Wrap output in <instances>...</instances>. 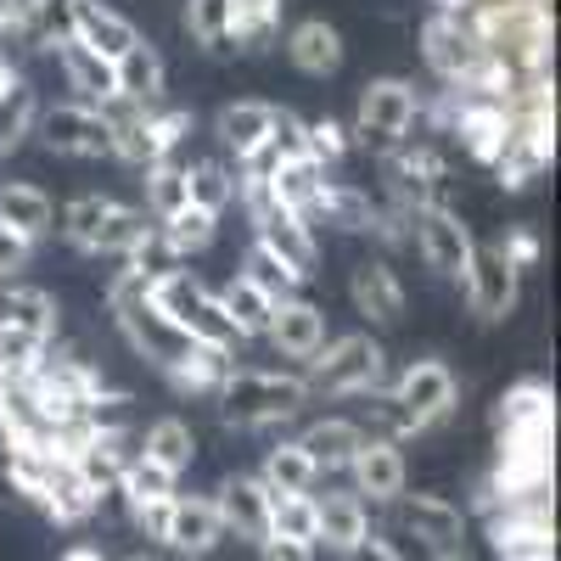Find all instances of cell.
<instances>
[{"mask_svg":"<svg viewBox=\"0 0 561 561\" xmlns=\"http://www.w3.org/2000/svg\"><path fill=\"white\" fill-rule=\"evenodd\" d=\"M219 421L237 433H259L275 421H293L309 404V382L298 370H259V365H237L219 388Z\"/></svg>","mask_w":561,"mask_h":561,"instance_id":"1","label":"cell"},{"mask_svg":"<svg viewBox=\"0 0 561 561\" xmlns=\"http://www.w3.org/2000/svg\"><path fill=\"white\" fill-rule=\"evenodd\" d=\"M309 399H370L388 388V354L370 332L325 337V348L304 365Z\"/></svg>","mask_w":561,"mask_h":561,"instance_id":"2","label":"cell"},{"mask_svg":"<svg viewBox=\"0 0 561 561\" xmlns=\"http://www.w3.org/2000/svg\"><path fill=\"white\" fill-rule=\"evenodd\" d=\"M147 304L174 325V332H185L197 348H237L242 337H237V325H230L225 314H219V298H214V287L208 280H197L192 270H169V275H158V280H147Z\"/></svg>","mask_w":561,"mask_h":561,"instance_id":"3","label":"cell"},{"mask_svg":"<svg viewBox=\"0 0 561 561\" xmlns=\"http://www.w3.org/2000/svg\"><path fill=\"white\" fill-rule=\"evenodd\" d=\"M415 113H421V96H415L410 79H370L359 90V118H354L348 140L365 147V152H377V158H388L399 140H410Z\"/></svg>","mask_w":561,"mask_h":561,"instance_id":"4","label":"cell"},{"mask_svg":"<svg viewBox=\"0 0 561 561\" xmlns=\"http://www.w3.org/2000/svg\"><path fill=\"white\" fill-rule=\"evenodd\" d=\"M393 404L404 410L410 433H438L444 421L455 415V399H460V382L444 359H410L399 377L388 382Z\"/></svg>","mask_w":561,"mask_h":561,"instance_id":"5","label":"cell"},{"mask_svg":"<svg viewBox=\"0 0 561 561\" xmlns=\"http://www.w3.org/2000/svg\"><path fill=\"white\" fill-rule=\"evenodd\" d=\"M410 242H415L421 264H427L433 275H444V280H460V275H466V264H472V253H478L472 230H466V225H460V214H449L444 203L410 214Z\"/></svg>","mask_w":561,"mask_h":561,"instance_id":"6","label":"cell"},{"mask_svg":"<svg viewBox=\"0 0 561 561\" xmlns=\"http://www.w3.org/2000/svg\"><path fill=\"white\" fill-rule=\"evenodd\" d=\"M34 135L51 147L57 158H113V129L96 107L84 102H57V107H39Z\"/></svg>","mask_w":561,"mask_h":561,"instance_id":"7","label":"cell"},{"mask_svg":"<svg viewBox=\"0 0 561 561\" xmlns=\"http://www.w3.org/2000/svg\"><path fill=\"white\" fill-rule=\"evenodd\" d=\"M460 293H466V309L483 325H500V320H511V309L523 298V275L500 259V248H478L460 275Z\"/></svg>","mask_w":561,"mask_h":561,"instance_id":"8","label":"cell"},{"mask_svg":"<svg viewBox=\"0 0 561 561\" xmlns=\"http://www.w3.org/2000/svg\"><path fill=\"white\" fill-rule=\"evenodd\" d=\"M393 528L421 539L433 556H455L466 539V511L449 505L444 494H399L393 500Z\"/></svg>","mask_w":561,"mask_h":561,"instance_id":"9","label":"cell"},{"mask_svg":"<svg viewBox=\"0 0 561 561\" xmlns=\"http://www.w3.org/2000/svg\"><path fill=\"white\" fill-rule=\"evenodd\" d=\"M421 57H427V68H433L449 90H460L466 79H472V68L483 62V45L472 39V28H466L460 18L433 12L427 23H421Z\"/></svg>","mask_w":561,"mask_h":561,"instance_id":"10","label":"cell"},{"mask_svg":"<svg viewBox=\"0 0 561 561\" xmlns=\"http://www.w3.org/2000/svg\"><path fill=\"white\" fill-rule=\"evenodd\" d=\"M118 494H124V505H129V523L147 534V539H163V523H169V505H174V494H180V478L163 472L158 460L140 455L129 472L118 478Z\"/></svg>","mask_w":561,"mask_h":561,"instance_id":"11","label":"cell"},{"mask_svg":"<svg viewBox=\"0 0 561 561\" xmlns=\"http://www.w3.org/2000/svg\"><path fill=\"white\" fill-rule=\"evenodd\" d=\"M208 500H214V511H219L225 539H230V534L248 539V545H264V539H270V489H264L253 472H230Z\"/></svg>","mask_w":561,"mask_h":561,"instance_id":"12","label":"cell"},{"mask_svg":"<svg viewBox=\"0 0 561 561\" xmlns=\"http://www.w3.org/2000/svg\"><path fill=\"white\" fill-rule=\"evenodd\" d=\"M348 478H354V494L365 505H393L399 494H410V466H404L399 444H382V438H365L354 449Z\"/></svg>","mask_w":561,"mask_h":561,"instance_id":"13","label":"cell"},{"mask_svg":"<svg viewBox=\"0 0 561 561\" xmlns=\"http://www.w3.org/2000/svg\"><path fill=\"white\" fill-rule=\"evenodd\" d=\"M163 545L185 561H203L225 545V528H219V511L208 494H174L169 505V523H163Z\"/></svg>","mask_w":561,"mask_h":561,"instance_id":"14","label":"cell"},{"mask_svg":"<svg viewBox=\"0 0 561 561\" xmlns=\"http://www.w3.org/2000/svg\"><path fill=\"white\" fill-rule=\"evenodd\" d=\"M113 320H118L124 343H129L140 359H147V365H158L163 377H169V370H174L185 354L197 348V343L185 337V332H174V325H169V320H163L152 304H135V309H124V314H113Z\"/></svg>","mask_w":561,"mask_h":561,"instance_id":"15","label":"cell"},{"mask_svg":"<svg viewBox=\"0 0 561 561\" xmlns=\"http://www.w3.org/2000/svg\"><path fill=\"white\" fill-rule=\"evenodd\" d=\"M163 90H169V73H163V57H158V45L152 39H135L129 51L113 62V96L140 107V113H152L163 107Z\"/></svg>","mask_w":561,"mask_h":561,"instance_id":"16","label":"cell"},{"mask_svg":"<svg viewBox=\"0 0 561 561\" xmlns=\"http://www.w3.org/2000/svg\"><path fill=\"white\" fill-rule=\"evenodd\" d=\"M348 298L370 325H399L404 320V280L388 259H365L348 275Z\"/></svg>","mask_w":561,"mask_h":561,"instance_id":"17","label":"cell"},{"mask_svg":"<svg viewBox=\"0 0 561 561\" xmlns=\"http://www.w3.org/2000/svg\"><path fill=\"white\" fill-rule=\"evenodd\" d=\"M73 39L84 45L90 57L118 62L129 45L140 39V28H135L129 18H118L113 7H102V0H73Z\"/></svg>","mask_w":561,"mask_h":561,"instance_id":"18","label":"cell"},{"mask_svg":"<svg viewBox=\"0 0 561 561\" xmlns=\"http://www.w3.org/2000/svg\"><path fill=\"white\" fill-rule=\"evenodd\" d=\"M359 444H365V433H359V421H348V415H320V421H309V427L298 433V449L309 455V466L320 478L348 472V460H354Z\"/></svg>","mask_w":561,"mask_h":561,"instance_id":"19","label":"cell"},{"mask_svg":"<svg viewBox=\"0 0 561 561\" xmlns=\"http://www.w3.org/2000/svg\"><path fill=\"white\" fill-rule=\"evenodd\" d=\"M0 325H18V332L39 337L45 348L57 343V298L45 293V287H28V280H0Z\"/></svg>","mask_w":561,"mask_h":561,"instance_id":"20","label":"cell"},{"mask_svg":"<svg viewBox=\"0 0 561 561\" xmlns=\"http://www.w3.org/2000/svg\"><path fill=\"white\" fill-rule=\"evenodd\" d=\"M287 359H314L320 348H325V314L309 304V298H293V304H275V314H270V332H264Z\"/></svg>","mask_w":561,"mask_h":561,"instance_id":"21","label":"cell"},{"mask_svg":"<svg viewBox=\"0 0 561 561\" xmlns=\"http://www.w3.org/2000/svg\"><path fill=\"white\" fill-rule=\"evenodd\" d=\"M314 511H320V528H314V550L325 545L332 556H348L359 539H370V505L348 489V494H314Z\"/></svg>","mask_w":561,"mask_h":561,"instance_id":"22","label":"cell"},{"mask_svg":"<svg viewBox=\"0 0 561 561\" xmlns=\"http://www.w3.org/2000/svg\"><path fill=\"white\" fill-rule=\"evenodd\" d=\"M0 225L34 248V242H45L57 230V203L45 197L39 185H28V180H7L0 185Z\"/></svg>","mask_w":561,"mask_h":561,"instance_id":"23","label":"cell"},{"mask_svg":"<svg viewBox=\"0 0 561 561\" xmlns=\"http://www.w3.org/2000/svg\"><path fill=\"white\" fill-rule=\"evenodd\" d=\"M325 169L320 163H309V158H298V163H280L275 174H270V192H275V203L287 208L293 219H304L309 230L320 225V203H325Z\"/></svg>","mask_w":561,"mask_h":561,"instance_id":"24","label":"cell"},{"mask_svg":"<svg viewBox=\"0 0 561 561\" xmlns=\"http://www.w3.org/2000/svg\"><path fill=\"white\" fill-rule=\"evenodd\" d=\"M287 57H293V68L309 73V79H332V73L343 68V34L325 23V18H304V23H293V34H287Z\"/></svg>","mask_w":561,"mask_h":561,"instance_id":"25","label":"cell"},{"mask_svg":"<svg viewBox=\"0 0 561 561\" xmlns=\"http://www.w3.org/2000/svg\"><path fill=\"white\" fill-rule=\"evenodd\" d=\"M280 12H287V0H225V45L264 51L280 34Z\"/></svg>","mask_w":561,"mask_h":561,"instance_id":"26","label":"cell"},{"mask_svg":"<svg viewBox=\"0 0 561 561\" xmlns=\"http://www.w3.org/2000/svg\"><path fill=\"white\" fill-rule=\"evenodd\" d=\"M494 427H500V433L556 427V399H550V382L523 377L517 388H505V393H500V404H494Z\"/></svg>","mask_w":561,"mask_h":561,"instance_id":"27","label":"cell"},{"mask_svg":"<svg viewBox=\"0 0 561 561\" xmlns=\"http://www.w3.org/2000/svg\"><path fill=\"white\" fill-rule=\"evenodd\" d=\"M45 51L57 57V68H62L68 90H79V102H84V107H102V102L113 96V62L90 57L73 34H68V39H57V45H45Z\"/></svg>","mask_w":561,"mask_h":561,"instance_id":"28","label":"cell"},{"mask_svg":"<svg viewBox=\"0 0 561 561\" xmlns=\"http://www.w3.org/2000/svg\"><path fill=\"white\" fill-rule=\"evenodd\" d=\"M270 124H275V107L270 102H230L214 129H219V147L242 163V158H253L264 140H270Z\"/></svg>","mask_w":561,"mask_h":561,"instance_id":"29","label":"cell"},{"mask_svg":"<svg viewBox=\"0 0 561 561\" xmlns=\"http://www.w3.org/2000/svg\"><path fill=\"white\" fill-rule=\"evenodd\" d=\"M140 455L158 460L163 472H192V460H197V433H192V421H180V415H158L147 433H140Z\"/></svg>","mask_w":561,"mask_h":561,"instance_id":"30","label":"cell"},{"mask_svg":"<svg viewBox=\"0 0 561 561\" xmlns=\"http://www.w3.org/2000/svg\"><path fill=\"white\" fill-rule=\"evenodd\" d=\"M270 494H314V483H320V472L309 466V455L298 449V438H280V444H270L264 449V466L253 472Z\"/></svg>","mask_w":561,"mask_h":561,"instance_id":"31","label":"cell"},{"mask_svg":"<svg viewBox=\"0 0 561 561\" xmlns=\"http://www.w3.org/2000/svg\"><path fill=\"white\" fill-rule=\"evenodd\" d=\"M214 298H219V314H225L230 325H237V337H242V343L270 332V314H275V304H270L259 287H248L242 275H230V280H225V287H219Z\"/></svg>","mask_w":561,"mask_h":561,"instance_id":"32","label":"cell"},{"mask_svg":"<svg viewBox=\"0 0 561 561\" xmlns=\"http://www.w3.org/2000/svg\"><path fill=\"white\" fill-rule=\"evenodd\" d=\"M45 517H51L57 528H73V523H90V517H96V511H102V500L96 494H90L84 483H79V472H73V466H57V472H51V489H45Z\"/></svg>","mask_w":561,"mask_h":561,"instance_id":"33","label":"cell"},{"mask_svg":"<svg viewBox=\"0 0 561 561\" xmlns=\"http://www.w3.org/2000/svg\"><path fill=\"white\" fill-rule=\"evenodd\" d=\"M242 280H248V287H259L270 304H293L298 298V287H304V275L293 270V264H280L264 242H253L248 248V259H242V270H237Z\"/></svg>","mask_w":561,"mask_h":561,"instance_id":"34","label":"cell"},{"mask_svg":"<svg viewBox=\"0 0 561 561\" xmlns=\"http://www.w3.org/2000/svg\"><path fill=\"white\" fill-rule=\"evenodd\" d=\"M185 203L203 208V214H225L237 203V169L219 163V158H203L185 169Z\"/></svg>","mask_w":561,"mask_h":561,"instance_id":"35","label":"cell"},{"mask_svg":"<svg viewBox=\"0 0 561 561\" xmlns=\"http://www.w3.org/2000/svg\"><path fill=\"white\" fill-rule=\"evenodd\" d=\"M320 225H337V230H354V237H370V230H377V203H370V192H359V185L332 180V185H325V203H320Z\"/></svg>","mask_w":561,"mask_h":561,"instance_id":"36","label":"cell"},{"mask_svg":"<svg viewBox=\"0 0 561 561\" xmlns=\"http://www.w3.org/2000/svg\"><path fill=\"white\" fill-rule=\"evenodd\" d=\"M237 370V359H230L225 348H192L174 370H169V382L180 388V393H203V399H219V388H225V377Z\"/></svg>","mask_w":561,"mask_h":561,"instance_id":"37","label":"cell"},{"mask_svg":"<svg viewBox=\"0 0 561 561\" xmlns=\"http://www.w3.org/2000/svg\"><path fill=\"white\" fill-rule=\"evenodd\" d=\"M192 113L185 107H152L147 118H140V147H147V169L152 163H169L174 152H180V140L192 135Z\"/></svg>","mask_w":561,"mask_h":561,"instance_id":"38","label":"cell"},{"mask_svg":"<svg viewBox=\"0 0 561 561\" xmlns=\"http://www.w3.org/2000/svg\"><path fill=\"white\" fill-rule=\"evenodd\" d=\"M158 230H163V242L180 253V264H185V259H197V253H208V248H214V237H219V214H203V208L185 203V208H180V214H169Z\"/></svg>","mask_w":561,"mask_h":561,"instance_id":"39","label":"cell"},{"mask_svg":"<svg viewBox=\"0 0 561 561\" xmlns=\"http://www.w3.org/2000/svg\"><path fill=\"white\" fill-rule=\"evenodd\" d=\"M34 118H39V96L18 79L12 90H0V158L18 152L23 140L34 135Z\"/></svg>","mask_w":561,"mask_h":561,"instance_id":"40","label":"cell"},{"mask_svg":"<svg viewBox=\"0 0 561 561\" xmlns=\"http://www.w3.org/2000/svg\"><path fill=\"white\" fill-rule=\"evenodd\" d=\"M45 348L39 337H28V332H18V325H0V382H12V388H23L34 370L45 365Z\"/></svg>","mask_w":561,"mask_h":561,"instance_id":"41","label":"cell"},{"mask_svg":"<svg viewBox=\"0 0 561 561\" xmlns=\"http://www.w3.org/2000/svg\"><path fill=\"white\" fill-rule=\"evenodd\" d=\"M147 214L140 208H129V203H113L107 208V219H102V230H96V242H90V253H113V259H129L135 253V242L147 237Z\"/></svg>","mask_w":561,"mask_h":561,"instance_id":"42","label":"cell"},{"mask_svg":"<svg viewBox=\"0 0 561 561\" xmlns=\"http://www.w3.org/2000/svg\"><path fill=\"white\" fill-rule=\"evenodd\" d=\"M314 528H320L314 494H270V534L298 539V545H314Z\"/></svg>","mask_w":561,"mask_h":561,"instance_id":"43","label":"cell"},{"mask_svg":"<svg viewBox=\"0 0 561 561\" xmlns=\"http://www.w3.org/2000/svg\"><path fill=\"white\" fill-rule=\"evenodd\" d=\"M140 174H147V208H140V214H152V219L163 225L169 214L185 208V163H180V158L152 163V169H140Z\"/></svg>","mask_w":561,"mask_h":561,"instance_id":"44","label":"cell"},{"mask_svg":"<svg viewBox=\"0 0 561 561\" xmlns=\"http://www.w3.org/2000/svg\"><path fill=\"white\" fill-rule=\"evenodd\" d=\"M304 152H309V163H320V169H337V163L354 152L348 124H337L332 113H325V118H304Z\"/></svg>","mask_w":561,"mask_h":561,"instance_id":"45","label":"cell"},{"mask_svg":"<svg viewBox=\"0 0 561 561\" xmlns=\"http://www.w3.org/2000/svg\"><path fill=\"white\" fill-rule=\"evenodd\" d=\"M107 208H113V197H73L68 208H62V237L79 248V253H90V242H96V230H102V219H107Z\"/></svg>","mask_w":561,"mask_h":561,"instance_id":"46","label":"cell"},{"mask_svg":"<svg viewBox=\"0 0 561 561\" xmlns=\"http://www.w3.org/2000/svg\"><path fill=\"white\" fill-rule=\"evenodd\" d=\"M185 34L203 51H230L225 45V0H185Z\"/></svg>","mask_w":561,"mask_h":561,"instance_id":"47","label":"cell"},{"mask_svg":"<svg viewBox=\"0 0 561 561\" xmlns=\"http://www.w3.org/2000/svg\"><path fill=\"white\" fill-rule=\"evenodd\" d=\"M28 18H34L39 45H57L73 34V0H28Z\"/></svg>","mask_w":561,"mask_h":561,"instance_id":"48","label":"cell"},{"mask_svg":"<svg viewBox=\"0 0 561 561\" xmlns=\"http://www.w3.org/2000/svg\"><path fill=\"white\" fill-rule=\"evenodd\" d=\"M494 248H500V259H505L511 270H517V275L539 270V259H545V248H539V230H534V225H511Z\"/></svg>","mask_w":561,"mask_h":561,"instance_id":"49","label":"cell"},{"mask_svg":"<svg viewBox=\"0 0 561 561\" xmlns=\"http://www.w3.org/2000/svg\"><path fill=\"white\" fill-rule=\"evenodd\" d=\"M264 147L275 152V163H298V158H309V152H304V118L287 113V107H275V124H270V140H264Z\"/></svg>","mask_w":561,"mask_h":561,"instance_id":"50","label":"cell"},{"mask_svg":"<svg viewBox=\"0 0 561 561\" xmlns=\"http://www.w3.org/2000/svg\"><path fill=\"white\" fill-rule=\"evenodd\" d=\"M18 45H34V18L28 0H0V51H18Z\"/></svg>","mask_w":561,"mask_h":561,"instance_id":"51","label":"cell"},{"mask_svg":"<svg viewBox=\"0 0 561 561\" xmlns=\"http://www.w3.org/2000/svg\"><path fill=\"white\" fill-rule=\"evenodd\" d=\"M28 259H34V248H28L23 237H12L7 225H0V280H12L18 270H28Z\"/></svg>","mask_w":561,"mask_h":561,"instance_id":"52","label":"cell"},{"mask_svg":"<svg viewBox=\"0 0 561 561\" xmlns=\"http://www.w3.org/2000/svg\"><path fill=\"white\" fill-rule=\"evenodd\" d=\"M259 561H314V545H298V539L270 534V539L259 545Z\"/></svg>","mask_w":561,"mask_h":561,"instance_id":"53","label":"cell"},{"mask_svg":"<svg viewBox=\"0 0 561 561\" xmlns=\"http://www.w3.org/2000/svg\"><path fill=\"white\" fill-rule=\"evenodd\" d=\"M343 561H404V556L393 550V539H388V534H377V528H370V539H359V545H354Z\"/></svg>","mask_w":561,"mask_h":561,"instance_id":"54","label":"cell"},{"mask_svg":"<svg viewBox=\"0 0 561 561\" xmlns=\"http://www.w3.org/2000/svg\"><path fill=\"white\" fill-rule=\"evenodd\" d=\"M62 561H107V556H102V550H96V545H73V550H68V556H62Z\"/></svg>","mask_w":561,"mask_h":561,"instance_id":"55","label":"cell"},{"mask_svg":"<svg viewBox=\"0 0 561 561\" xmlns=\"http://www.w3.org/2000/svg\"><path fill=\"white\" fill-rule=\"evenodd\" d=\"M472 7H478V0H438V12H449V18H466Z\"/></svg>","mask_w":561,"mask_h":561,"instance_id":"56","label":"cell"},{"mask_svg":"<svg viewBox=\"0 0 561 561\" xmlns=\"http://www.w3.org/2000/svg\"><path fill=\"white\" fill-rule=\"evenodd\" d=\"M438 561H472V556H466V550H455V556H438Z\"/></svg>","mask_w":561,"mask_h":561,"instance_id":"57","label":"cell"},{"mask_svg":"<svg viewBox=\"0 0 561 561\" xmlns=\"http://www.w3.org/2000/svg\"><path fill=\"white\" fill-rule=\"evenodd\" d=\"M129 561H158V556H129Z\"/></svg>","mask_w":561,"mask_h":561,"instance_id":"58","label":"cell"}]
</instances>
